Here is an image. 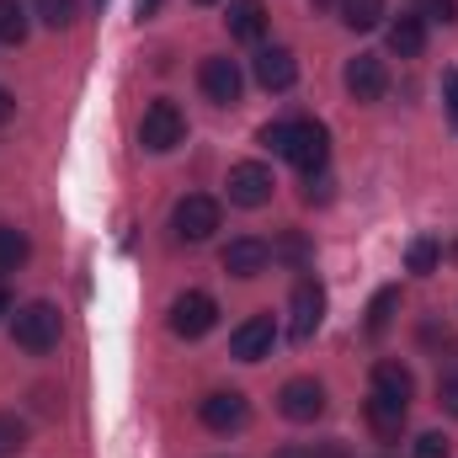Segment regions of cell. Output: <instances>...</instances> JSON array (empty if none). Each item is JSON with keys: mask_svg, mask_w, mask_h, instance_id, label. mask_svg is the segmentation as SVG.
<instances>
[{"mask_svg": "<svg viewBox=\"0 0 458 458\" xmlns=\"http://www.w3.org/2000/svg\"><path fill=\"white\" fill-rule=\"evenodd\" d=\"M373 394H384V400H400V405H411V400H416V373H411L405 362L384 357V362H373Z\"/></svg>", "mask_w": 458, "mask_h": 458, "instance_id": "16", "label": "cell"}, {"mask_svg": "<svg viewBox=\"0 0 458 458\" xmlns=\"http://www.w3.org/2000/svg\"><path fill=\"white\" fill-rule=\"evenodd\" d=\"M336 11L352 32H373L384 21V0H336Z\"/></svg>", "mask_w": 458, "mask_h": 458, "instance_id": "20", "label": "cell"}, {"mask_svg": "<svg viewBox=\"0 0 458 458\" xmlns=\"http://www.w3.org/2000/svg\"><path fill=\"white\" fill-rule=\"evenodd\" d=\"M192 5H214V0H192Z\"/></svg>", "mask_w": 458, "mask_h": 458, "instance_id": "37", "label": "cell"}, {"mask_svg": "<svg viewBox=\"0 0 458 458\" xmlns=\"http://www.w3.org/2000/svg\"><path fill=\"white\" fill-rule=\"evenodd\" d=\"M11 336H16V346H21V352H32V357L54 352V346H59V310H54L48 299L21 304V310L11 315Z\"/></svg>", "mask_w": 458, "mask_h": 458, "instance_id": "1", "label": "cell"}, {"mask_svg": "<svg viewBox=\"0 0 458 458\" xmlns=\"http://www.w3.org/2000/svg\"><path fill=\"white\" fill-rule=\"evenodd\" d=\"M38 16L48 27H70L75 21V0H38Z\"/></svg>", "mask_w": 458, "mask_h": 458, "instance_id": "27", "label": "cell"}, {"mask_svg": "<svg viewBox=\"0 0 458 458\" xmlns=\"http://www.w3.org/2000/svg\"><path fill=\"white\" fill-rule=\"evenodd\" d=\"M342 86L357 97V102H378V97L389 91V70H384L378 54H357V59H346Z\"/></svg>", "mask_w": 458, "mask_h": 458, "instance_id": "11", "label": "cell"}, {"mask_svg": "<svg viewBox=\"0 0 458 458\" xmlns=\"http://www.w3.org/2000/svg\"><path fill=\"white\" fill-rule=\"evenodd\" d=\"M0 315H11V293L5 288H0Z\"/></svg>", "mask_w": 458, "mask_h": 458, "instance_id": "36", "label": "cell"}, {"mask_svg": "<svg viewBox=\"0 0 458 458\" xmlns=\"http://www.w3.org/2000/svg\"><path fill=\"white\" fill-rule=\"evenodd\" d=\"M288 315H293V320H288V336L304 346L320 331V320H326V288H320L315 277H299V283H293V299H288Z\"/></svg>", "mask_w": 458, "mask_h": 458, "instance_id": "6", "label": "cell"}, {"mask_svg": "<svg viewBox=\"0 0 458 458\" xmlns=\"http://www.w3.org/2000/svg\"><path fill=\"white\" fill-rule=\"evenodd\" d=\"M11 113H16V97H11V91H0V128L11 123Z\"/></svg>", "mask_w": 458, "mask_h": 458, "instance_id": "33", "label": "cell"}, {"mask_svg": "<svg viewBox=\"0 0 458 458\" xmlns=\"http://www.w3.org/2000/svg\"><path fill=\"white\" fill-rule=\"evenodd\" d=\"M283 160H293V165L304 171V182L320 176L326 160H331V133H326V123H315V117H293V139H288V155H283Z\"/></svg>", "mask_w": 458, "mask_h": 458, "instance_id": "4", "label": "cell"}, {"mask_svg": "<svg viewBox=\"0 0 458 458\" xmlns=\"http://www.w3.org/2000/svg\"><path fill=\"white\" fill-rule=\"evenodd\" d=\"M437 256H443V250H437V240H427V234H421V240H411L405 267H411V272H437Z\"/></svg>", "mask_w": 458, "mask_h": 458, "instance_id": "24", "label": "cell"}, {"mask_svg": "<svg viewBox=\"0 0 458 458\" xmlns=\"http://www.w3.org/2000/svg\"><path fill=\"white\" fill-rule=\"evenodd\" d=\"M214 326H219V304H214V293H203V288L176 293V304H171V331H176L182 342H198V336H208Z\"/></svg>", "mask_w": 458, "mask_h": 458, "instance_id": "5", "label": "cell"}, {"mask_svg": "<svg viewBox=\"0 0 458 458\" xmlns=\"http://www.w3.org/2000/svg\"><path fill=\"white\" fill-rule=\"evenodd\" d=\"M198 86H203V97H208L214 107H234V102H240V91H245V75H240V64H234V59L208 54V59L198 64Z\"/></svg>", "mask_w": 458, "mask_h": 458, "instance_id": "7", "label": "cell"}, {"mask_svg": "<svg viewBox=\"0 0 458 458\" xmlns=\"http://www.w3.org/2000/svg\"><path fill=\"white\" fill-rule=\"evenodd\" d=\"M277 411L288 421H320L326 416V384L320 378H288L277 389Z\"/></svg>", "mask_w": 458, "mask_h": 458, "instance_id": "8", "label": "cell"}, {"mask_svg": "<svg viewBox=\"0 0 458 458\" xmlns=\"http://www.w3.org/2000/svg\"><path fill=\"white\" fill-rule=\"evenodd\" d=\"M272 171L261 165V160H240V165H229V203H240V208H261L267 198H272Z\"/></svg>", "mask_w": 458, "mask_h": 458, "instance_id": "10", "label": "cell"}, {"mask_svg": "<svg viewBox=\"0 0 458 458\" xmlns=\"http://www.w3.org/2000/svg\"><path fill=\"white\" fill-rule=\"evenodd\" d=\"M443 107H448V117H454V128H458V70L443 75Z\"/></svg>", "mask_w": 458, "mask_h": 458, "instance_id": "31", "label": "cell"}, {"mask_svg": "<svg viewBox=\"0 0 458 458\" xmlns=\"http://www.w3.org/2000/svg\"><path fill=\"white\" fill-rule=\"evenodd\" d=\"M0 43H27V11L21 0H0Z\"/></svg>", "mask_w": 458, "mask_h": 458, "instance_id": "22", "label": "cell"}, {"mask_svg": "<svg viewBox=\"0 0 458 458\" xmlns=\"http://www.w3.org/2000/svg\"><path fill=\"white\" fill-rule=\"evenodd\" d=\"M310 458H352V454H346V443L331 437V443H315V454H310Z\"/></svg>", "mask_w": 458, "mask_h": 458, "instance_id": "32", "label": "cell"}, {"mask_svg": "<svg viewBox=\"0 0 458 458\" xmlns=\"http://www.w3.org/2000/svg\"><path fill=\"white\" fill-rule=\"evenodd\" d=\"M304 203H331V176L320 171V176H310V187H304Z\"/></svg>", "mask_w": 458, "mask_h": 458, "instance_id": "30", "label": "cell"}, {"mask_svg": "<svg viewBox=\"0 0 458 458\" xmlns=\"http://www.w3.org/2000/svg\"><path fill=\"white\" fill-rule=\"evenodd\" d=\"M394 310H400V288H378L373 304H368V336H384L389 320H394Z\"/></svg>", "mask_w": 458, "mask_h": 458, "instance_id": "21", "label": "cell"}, {"mask_svg": "<svg viewBox=\"0 0 458 458\" xmlns=\"http://www.w3.org/2000/svg\"><path fill=\"white\" fill-rule=\"evenodd\" d=\"M133 5H139V16H155L160 11V0H133Z\"/></svg>", "mask_w": 458, "mask_h": 458, "instance_id": "35", "label": "cell"}, {"mask_svg": "<svg viewBox=\"0 0 458 458\" xmlns=\"http://www.w3.org/2000/svg\"><path fill=\"white\" fill-rule=\"evenodd\" d=\"M245 416H250V405H245L240 389H214V394L198 400V421H203L208 432H240Z\"/></svg>", "mask_w": 458, "mask_h": 458, "instance_id": "9", "label": "cell"}, {"mask_svg": "<svg viewBox=\"0 0 458 458\" xmlns=\"http://www.w3.org/2000/svg\"><path fill=\"white\" fill-rule=\"evenodd\" d=\"M362 416H368V432H373L378 443H400V437H405V416H411V405L384 400V394H368Z\"/></svg>", "mask_w": 458, "mask_h": 458, "instance_id": "14", "label": "cell"}, {"mask_svg": "<svg viewBox=\"0 0 458 458\" xmlns=\"http://www.w3.org/2000/svg\"><path fill=\"white\" fill-rule=\"evenodd\" d=\"M411 11L421 16V21H458V0H411Z\"/></svg>", "mask_w": 458, "mask_h": 458, "instance_id": "25", "label": "cell"}, {"mask_svg": "<svg viewBox=\"0 0 458 458\" xmlns=\"http://www.w3.org/2000/svg\"><path fill=\"white\" fill-rule=\"evenodd\" d=\"M299 81V59H293V48H261L256 54V86H267V91H288Z\"/></svg>", "mask_w": 458, "mask_h": 458, "instance_id": "15", "label": "cell"}, {"mask_svg": "<svg viewBox=\"0 0 458 458\" xmlns=\"http://www.w3.org/2000/svg\"><path fill=\"white\" fill-rule=\"evenodd\" d=\"M27 256H32L27 234H21V229H11V225H0V277L21 272V267H27Z\"/></svg>", "mask_w": 458, "mask_h": 458, "instance_id": "19", "label": "cell"}, {"mask_svg": "<svg viewBox=\"0 0 458 458\" xmlns=\"http://www.w3.org/2000/svg\"><path fill=\"white\" fill-rule=\"evenodd\" d=\"M229 38L234 43H261L267 32V0H229Z\"/></svg>", "mask_w": 458, "mask_h": 458, "instance_id": "17", "label": "cell"}, {"mask_svg": "<svg viewBox=\"0 0 458 458\" xmlns=\"http://www.w3.org/2000/svg\"><path fill=\"white\" fill-rule=\"evenodd\" d=\"M272 261H288V267H304V261H310V240L288 229V234H283V240L272 245Z\"/></svg>", "mask_w": 458, "mask_h": 458, "instance_id": "23", "label": "cell"}, {"mask_svg": "<svg viewBox=\"0 0 458 458\" xmlns=\"http://www.w3.org/2000/svg\"><path fill=\"white\" fill-rule=\"evenodd\" d=\"M272 458H310V448H299V443H283Z\"/></svg>", "mask_w": 458, "mask_h": 458, "instance_id": "34", "label": "cell"}, {"mask_svg": "<svg viewBox=\"0 0 458 458\" xmlns=\"http://www.w3.org/2000/svg\"><path fill=\"white\" fill-rule=\"evenodd\" d=\"M219 225H225V208H219V198H208V192H187V198L171 208V229H176V240H187V245H203Z\"/></svg>", "mask_w": 458, "mask_h": 458, "instance_id": "2", "label": "cell"}, {"mask_svg": "<svg viewBox=\"0 0 458 458\" xmlns=\"http://www.w3.org/2000/svg\"><path fill=\"white\" fill-rule=\"evenodd\" d=\"M411 458H448V437H443V432H421L416 448H411Z\"/></svg>", "mask_w": 458, "mask_h": 458, "instance_id": "29", "label": "cell"}, {"mask_svg": "<svg viewBox=\"0 0 458 458\" xmlns=\"http://www.w3.org/2000/svg\"><path fill=\"white\" fill-rule=\"evenodd\" d=\"M437 405H443L448 416H458V362H448V368L437 373Z\"/></svg>", "mask_w": 458, "mask_h": 458, "instance_id": "26", "label": "cell"}, {"mask_svg": "<svg viewBox=\"0 0 458 458\" xmlns=\"http://www.w3.org/2000/svg\"><path fill=\"white\" fill-rule=\"evenodd\" d=\"M421 48H427V21H421L416 11L394 16V21H389V54H400V59H416Z\"/></svg>", "mask_w": 458, "mask_h": 458, "instance_id": "18", "label": "cell"}, {"mask_svg": "<svg viewBox=\"0 0 458 458\" xmlns=\"http://www.w3.org/2000/svg\"><path fill=\"white\" fill-rule=\"evenodd\" d=\"M288 139H293V123H288V117H283V123H267V128H261V144H267L272 155H288Z\"/></svg>", "mask_w": 458, "mask_h": 458, "instance_id": "28", "label": "cell"}, {"mask_svg": "<svg viewBox=\"0 0 458 458\" xmlns=\"http://www.w3.org/2000/svg\"><path fill=\"white\" fill-rule=\"evenodd\" d=\"M225 272L229 277H261L267 272V261H272V245L267 240H256V234H240V240H229L225 245Z\"/></svg>", "mask_w": 458, "mask_h": 458, "instance_id": "13", "label": "cell"}, {"mask_svg": "<svg viewBox=\"0 0 458 458\" xmlns=\"http://www.w3.org/2000/svg\"><path fill=\"white\" fill-rule=\"evenodd\" d=\"M277 342V326H272V315H250L245 326H234V336H229V357H240V362H261L267 352Z\"/></svg>", "mask_w": 458, "mask_h": 458, "instance_id": "12", "label": "cell"}, {"mask_svg": "<svg viewBox=\"0 0 458 458\" xmlns=\"http://www.w3.org/2000/svg\"><path fill=\"white\" fill-rule=\"evenodd\" d=\"M187 139V113L176 107V102H149L144 117H139V144L149 149V155H165V149H176Z\"/></svg>", "mask_w": 458, "mask_h": 458, "instance_id": "3", "label": "cell"}]
</instances>
